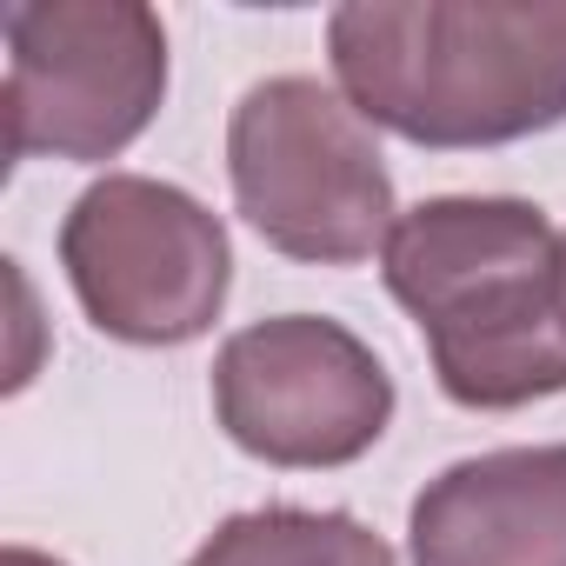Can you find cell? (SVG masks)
Masks as SVG:
<instances>
[{
	"label": "cell",
	"mask_w": 566,
	"mask_h": 566,
	"mask_svg": "<svg viewBox=\"0 0 566 566\" xmlns=\"http://www.w3.org/2000/svg\"><path fill=\"white\" fill-rule=\"evenodd\" d=\"M327 61L367 127L506 147L566 120V0H347Z\"/></svg>",
	"instance_id": "1"
},
{
	"label": "cell",
	"mask_w": 566,
	"mask_h": 566,
	"mask_svg": "<svg viewBox=\"0 0 566 566\" xmlns=\"http://www.w3.org/2000/svg\"><path fill=\"white\" fill-rule=\"evenodd\" d=\"M387 294L413 314L453 407L513 413L566 394L559 233L513 193H440L394 220L380 247Z\"/></svg>",
	"instance_id": "2"
},
{
	"label": "cell",
	"mask_w": 566,
	"mask_h": 566,
	"mask_svg": "<svg viewBox=\"0 0 566 566\" xmlns=\"http://www.w3.org/2000/svg\"><path fill=\"white\" fill-rule=\"evenodd\" d=\"M227 180L240 220L307 266H360L400 220L374 127L314 74H273L240 94L227 120Z\"/></svg>",
	"instance_id": "3"
},
{
	"label": "cell",
	"mask_w": 566,
	"mask_h": 566,
	"mask_svg": "<svg viewBox=\"0 0 566 566\" xmlns=\"http://www.w3.org/2000/svg\"><path fill=\"white\" fill-rule=\"evenodd\" d=\"M0 34L14 160H114L167 101V28L140 0H21Z\"/></svg>",
	"instance_id": "4"
},
{
	"label": "cell",
	"mask_w": 566,
	"mask_h": 566,
	"mask_svg": "<svg viewBox=\"0 0 566 566\" xmlns=\"http://www.w3.org/2000/svg\"><path fill=\"white\" fill-rule=\"evenodd\" d=\"M61 266L81 314L127 347L200 340L233 287L220 213H207L187 187L147 174H107L67 207Z\"/></svg>",
	"instance_id": "5"
},
{
	"label": "cell",
	"mask_w": 566,
	"mask_h": 566,
	"mask_svg": "<svg viewBox=\"0 0 566 566\" xmlns=\"http://www.w3.org/2000/svg\"><path fill=\"white\" fill-rule=\"evenodd\" d=\"M213 420L266 467H347L394 420V374L327 314H273L213 354Z\"/></svg>",
	"instance_id": "6"
},
{
	"label": "cell",
	"mask_w": 566,
	"mask_h": 566,
	"mask_svg": "<svg viewBox=\"0 0 566 566\" xmlns=\"http://www.w3.org/2000/svg\"><path fill=\"white\" fill-rule=\"evenodd\" d=\"M413 566H566V440L453 460L407 513Z\"/></svg>",
	"instance_id": "7"
},
{
	"label": "cell",
	"mask_w": 566,
	"mask_h": 566,
	"mask_svg": "<svg viewBox=\"0 0 566 566\" xmlns=\"http://www.w3.org/2000/svg\"><path fill=\"white\" fill-rule=\"evenodd\" d=\"M187 566H394V546L354 513L253 506L220 520Z\"/></svg>",
	"instance_id": "8"
},
{
	"label": "cell",
	"mask_w": 566,
	"mask_h": 566,
	"mask_svg": "<svg viewBox=\"0 0 566 566\" xmlns=\"http://www.w3.org/2000/svg\"><path fill=\"white\" fill-rule=\"evenodd\" d=\"M0 566H61L54 553H34V546H8L0 553Z\"/></svg>",
	"instance_id": "9"
},
{
	"label": "cell",
	"mask_w": 566,
	"mask_h": 566,
	"mask_svg": "<svg viewBox=\"0 0 566 566\" xmlns=\"http://www.w3.org/2000/svg\"><path fill=\"white\" fill-rule=\"evenodd\" d=\"M559 314H566V233H559Z\"/></svg>",
	"instance_id": "10"
}]
</instances>
